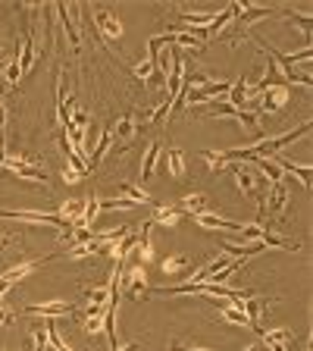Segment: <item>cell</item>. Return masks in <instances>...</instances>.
<instances>
[{
    "label": "cell",
    "mask_w": 313,
    "mask_h": 351,
    "mask_svg": "<svg viewBox=\"0 0 313 351\" xmlns=\"http://www.w3.org/2000/svg\"><path fill=\"white\" fill-rule=\"evenodd\" d=\"M7 173L19 176V179H29V182L41 185L44 191H47V179H44V169H41V160H38V154H29V151H19V154H10L3 157V167Z\"/></svg>",
    "instance_id": "1"
},
{
    "label": "cell",
    "mask_w": 313,
    "mask_h": 351,
    "mask_svg": "<svg viewBox=\"0 0 313 351\" xmlns=\"http://www.w3.org/2000/svg\"><path fill=\"white\" fill-rule=\"evenodd\" d=\"M229 169H232V179H235V185H238L241 195H245V197H257V207H263L266 191H270V182H266L257 169L238 167V163H229Z\"/></svg>",
    "instance_id": "2"
},
{
    "label": "cell",
    "mask_w": 313,
    "mask_h": 351,
    "mask_svg": "<svg viewBox=\"0 0 313 351\" xmlns=\"http://www.w3.org/2000/svg\"><path fill=\"white\" fill-rule=\"evenodd\" d=\"M57 254H47V257H35V261H22V263H16V267H10L7 273H0V298L13 289L16 282H22L25 276H32V273L38 270V267H44L47 261H53Z\"/></svg>",
    "instance_id": "3"
},
{
    "label": "cell",
    "mask_w": 313,
    "mask_h": 351,
    "mask_svg": "<svg viewBox=\"0 0 313 351\" xmlns=\"http://www.w3.org/2000/svg\"><path fill=\"white\" fill-rule=\"evenodd\" d=\"M288 101H292V88L288 85H266L254 104L263 110V113H273V117H276V113H282L285 110V104Z\"/></svg>",
    "instance_id": "4"
},
{
    "label": "cell",
    "mask_w": 313,
    "mask_h": 351,
    "mask_svg": "<svg viewBox=\"0 0 313 351\" xmlns=\"http://www.w3.org/2000/svg\"><path fill=\"white\" fill-rule=\"evenodd\" d=\"M91 22H95V29L103 35V41H119V38H123V22L113 16V10L95 7V10H91ZM97 32H95V35H97Z\"/></svg>",
    "instance_id": "5"
},
{
    "label": "cell",
    "mask_w": 313,
    "mask_h": 351,
    "mask_svg": "<svg viewBox=\"0 0 313 351\" xmlns=\"http://www.w3.org/2000/svg\"><path fill=\"white\" fill-rule=\"evenodd\" d=\"M129 298H141V295L147 292V267H141V263H135V267H129V270H123V285H119Z\"/></svg>",
    "instance_id": "6"
},
{
    "label": "cell",
    "mask_w": 313,
    "mask_h": 351,
    "mask_svg": "<svg viewBox=\"0 0 313 351\" xmlns=\"http://www.w3.org/2000/svg\"><path fill=\"white\" fill-rule=\"evenodd\" d=\"M110 132H113V147H125L132 138H135V132H138V117L135 113H125V117H119L116 123L110 125Z\"/></svg>",
    "instance_id": "7"
},
{
    "label": "cell",
    "mask_w": 313,
    "mask_h": 351,
    "mask_svg": "<svg viewBox=\"0 0 313 351\" xmlns=\"http://www.w3.org/2000/svg\"><path fill=\"white\" fill-rule=\"evenodd\" d=\"M25 314L32 317H44V320H57V317H73L75 307L66 304V301H47V304H29Z\"/></svg>",
    "instance_id": "8"
},
{
    "label": "cell",
    "mask_w": 313,
    "mask_h": 351,
    "mask_svg": "<svg viewBox=\"0 0 313 351\" xmlns=\"http://www.w3.org/2000/svg\"><path fill=\"white\" fill-rule=\"evenodd\" d=\"M191 219H195V226L210 229V232H216V229H232V232H241V229H245V223H235V219L216 217V213H210V210H204V213H191Z\"/></svg>",
    "instance_id": "9"
},
{
    "label": "cell",
    "mask_w": 313,
    "mask_h": 351,
    "mask_svg": "<svg viewBox=\"0 0 313 351\" xmlns=\"http://www.w3.org/2000/svg\"><path fill=\"white\" fill-rule=\"evenodd\" d=\"M182 217L185 213L175 204H153V217L147 219V223H151V226H163V229H175L182 223Z\"/></svg>",
    "instance_id": "10"
},
{
    "label": "cell",
    "mask_w": 313,
    "mask_h": 351,
    "mask_svg": "<svg viewBox=\"0 0 313 351\" xmlns=\"http://www.w3.org/2000/svg\"><path fill=\"white\" fill-rule=\"evenodd\" d=\"M210 117H232V119H238L248 132L260 129V119H257L254 110H235V107H229V104H219L216 110H210Z\"/></svg>",
    "instance_id": "11"
},
{
    "label": "cell",
    "mask_w": 313,
    "mask_h": 351,
    "mask_svg": "<svg viewBox=\"0 0 313 351\" xmlns=\"http://www.w3.org/2000/svg\"><path fill=\"white\" fill-rule=\"evenodd\" d=\"M16 53H19V69H22V75H29V73H32V66H35V60H38L35 29H25V38H22V47H16Z\"/></svg>",
    "instance_id": "12"
},
{
    "label": "cell",
    "mask_w": 313,
    "mask_h": 351,
    "mask_svg": "<svg viewBox=\"0 0 313 351\" xmlns=\"http://www.w3.org/2000/svg\"><path fill=\"white\" fill-rule=\"evenodd\" d=\"M82 210H85V197H69V201H63V204L57 207V217L63 226H73L82 219Z\"/></svg>",
    "instance_id": "13"
},
{
    "label": "cell",
    "mask_w": 313,
    "mask_h": 351,
    "mask_svg": "<svg viewBox=\"0 0 313 351\" xmlns=\"http://www.w3.org/2000/svg\"><path fill=\"white\" fill-rule=\"evenodd\" d=\"M132 75H135L138 82H145V88H151L157 79H163L160 69H157V60H151V57H145L141 63L132 66Z\"/></svg>",
    "instance_id": "14"
},
{
    "label": "cell",
    "mask_w": 313,
    "mask_h": 351,
    "mask_svg": "<svg viewBox=\"0 0 313 351\" xmlns=\"http://www.w3.org/2000/svg\"><path fill=\"white\" fill-rule=\"evenodd\" d=\"M166 173L173 176V179H179V182L188 176V160H185V154L179 151V147H169L166 151Z\"/></svg>",
    "instance_id": "15"
},
{
    "label": "cell",
    "mask_w": 313,
    "mask_h": 351,
    "mask_svg": "<svg viewBox=\"0 0 313 351\" xmlns=\"http://www.w3.org/2000/svg\"><path fill=\"white\" fill-rule=\"evenodd\" d=\"M273 160L279 163V169H282V173H298L301 176V185H304V189H310V163H295V160H288V157H282V154H276V157H273Z\"/></svg>",
    "instance_id": "16"
},
{
    "label": "cell",
    "mask_w": 313,
    "mask_h": 351,
    "mask_svg": "<svg viewBox=\"0 0 313 351\" xmlns=\"http://www.w3.org/2000/svg\"><path fill=\"white\" fill-rule=\"evenodd\" d=\"M82 320H85V332H88V336L103 332V307H95V304L82 307Z\"/></svg>",
    "instance_id": "17"
},
{
    "label": "cell",
    "mask_w": 313,
    "mask_h": 351,
    "mask_svg": "<svg viewBox=\"0 0 313 351\" xmlns=\"http://www.w3.org/2000/svg\"><path fill=\"white\" fill-rule=\"evenodd\" d=\"M116 197H125V201H132V204H157V201H153L151 195H147L145 189H141V185H132V182H123L119 185V195Z\"/></svg>",
    "instance_id": "18"
},
{
    "label": "cell",
    "mask_w": 313,
    "mask_h": 351,
    "mask_svg": "<svg viewBox=\"0 0 313 351\" xmlns=\"http://www.w3.org/2000/svg\"><path fill=\"white\" fill-rule=\"evenodd\" d=\"M295 339L292 329H263V342H266V348H288Z\"/></svg>",
    "instance_id": "19"
},
{
    "label": "cell",
    "mask_w": 313,
    "mask_h": 351,
    "mask_svg": "<svg viewBox=\"0 0 313 351\" xmlns=\"http://www.w3.org/2000/svg\"><path fill=\"white\" fill-rule=\"evenodd\" d=\"M179 210L182 213H204L207 210V195H201V191H195V195H185V197H179Z\"/></svg>",
    "instance_id": "20"
},
{
    "label": "cell",
    "mask_w": 313,
    "mask_h": 351,
    "mask_svg": "<svg viewBox=\"0 0 313 351\" xmlns=\"http://www.w3.org/2000/svg\"><path fill=\"white\" fill-rule=\"evenodd\" d=\"M110 147H113V132H110V129H101V141H97L95 154H91V157H88V169H95L97 163L103 160V154H107Z\"/></svg>",
    "instance_id": "21"
},
{
    "label": "cell",
    "mask_w": 313,
    "mask_h": 351,
    "mask_svg": "<svg viewBox=\"0 0 313 351\" xmlns=\"http://www.w3.org/2000/svg\"><path fill=\"white\" fill-rule=\"evenodd\" d=\"M160 141H151V147H147V154H145V160H141V179H151L153 176V167H157V160H160Z\"/></svg>",
    "instance_id": "22"
},
{
    "label": "cell",
    "mask_w": 313,
    "mask_h": 351,
    "mask_svg": "<svg viewBox=\"0 0 313 351\" xmlns=\"http://www.w3.org/2000/svg\"><path fill=\"white\" fill-rule=\"evenodd\" d=\"M110 289H113V279H107V285H97V289H85L88 304L107 307V301H110Z\"/></svg>",
    "instance_id": "23"
},
{
    "label": "cell",
    "mask_w": 313,
    "mask_h": 351,
    "mask_svg": "<svg viewBox=\"0 0 313 351\" xmlns=\"http://www.w3.org/2000/svg\"><path fill=\"white\" fill-rule=\"evenodd\" d=\"M41 329H44V336H47V345H51L53 351H73L69 345L63 342V336L57 332V323H53V320H44V326H41Z\"/></svg>",
    "instance_id": "24"
},
{
    "label": "cell",
    "mask_w": 313,
    "mask_h": 351,
    "mask_svg": "<svg viewBox=\"0 0 313 351\" xmlns=\"http://www.w3.org/2000/svg\"><path fill=\"white\" fill-rule=\"evenodd\" d=\"M160 270L166 273V276H179L182 270H188V257L185 254H169L166 261L160 263Z\"/></svg>",
    "instance_id": "25"
},
{
    "label": "cell",
    "mask_w": 313,
    "mask_h": 351,
    "mask_svg": "<svg viewBox=\"0 0 313 351\" xmlns=\"http://www.w3.org/2000/svg\"><path fill=\"white\" fill-rule=\"evenodd\" d=\"M22 79V69H19V53H13V60H10L7 66H3V85L7 88H16Z\"/></svg>",
    "instance_id": "26"
},
{
    "label": "cell",
    "mask_w": 313,
    "mask_h": 351,
    "mask_svg": "<svg viewBox=\"0 0 313 351\" xmlns=\"http://www.w3.org/2000/svg\"><path fill=\"white\" fill-rule=\"evenodd\" d=\"M82 176H85V173H79V169H75V167H69V163H66V167H63V182H66V185H75V182H82Z\"/></svg>",
    "instance_id": "27"
},
{
    "label": "cell",
    "mask_w": 313,
    "mask_h": 351,
    "mask_svg": "<svg viewBox=\"0 0 313 351\" xmlns=\"http://www.w3.org/2000/svg\"><path fill=\"white\" fill-rule=\"evenodd\" d=\"M32 339H35V351H47V336H44L41 326L32 329Z\"/></svg>",
    "instance_id": "28"
},
{
    "label": "cell",
    "mask_w": 313,
    "mask_h": 351,
    "mask_svg": "<svg viewBox=\"0 0 313 351\" xmlns=\"http://www.w3.org/2000/svg\"><path fill=\"white\" fill-rule=\"evenodd\" d=\"M0 326H13V311H7L3 304H0Z\"/></svg>",
    "instance_id": "29"
},
{
    "label": "cell",
    "mask_w": 313,
    "mask_h": 351,
    "mask_svg": "<svg viewBox=\"0 0 313 351\" xmlns=\"http://www.w3.org/2000/svg\"><path fill=\"white\" fill-rule=\"evenodd\" d=\"M173 351H210V348H201V345H185V342H175Z\"/></svg>",
    "instance_id": "30"
},
{
    "label": "cell",
    "mask_w": 313,
    "mask_h": 351,
    "mask_svg": "<svg viewBox=\"0 0 313 351\" xmlns=\"http://www.w3.org/2000/svg\"><path fill=\"white\" fill-rule=\"evenodd\" d=\"M10 241H13V235H10V232H0V251H3V248H7V245H10Z\"/></svg>",
    "instance_id": "31"
},
{
    "label": "cell",
    "mask_w": 313,
    "mask_h": 351,
    "mask_svg": "<svg viewBox=\"0 0 313 351\" xmlns=\"http://www.w3.org/2000/svg\"><path fill=\"white\" fill-rule=\"evenodd\" d=\"M116 351H138V345L132 342V345H125V348H116Z\"/></svg>",
    "instance_id": "32"
}]
</instances>
